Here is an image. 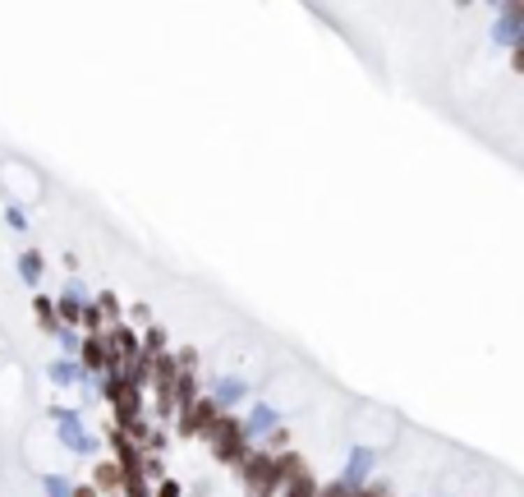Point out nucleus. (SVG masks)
Wrapping results in <instances>:
<instances>
[{
  "mask_svg": "<svg viewBox=\"0 0 524 497\" xmlns=\"http://www.w3.org/2000/svg\"><path fill=\"white\" fill-rule=\"evenodd\" d=\"M244 488H249V497L276 493V470H272L267 456H249V465H244Z\"/></svg>",
  "mask_w": 524,
  "mask_h": 497,
  "instance_id": "obj_1",
  "label": "nucleus"
},
{
  "mask_svg": "<svg viewBox=\"0 0 524 497\" xmlns=\"http://www.w3.org/2000/svg\"><path fill=\"white\" fill-rule=\"evenodd\" d=\"M110 401H115V410H120V424L138 419V391H133V382H115L110 387Z\"/></svg>",
  "mask_w": 524,
  "mask_h": 497,
  "instance_id": "obj_2",
  "label": "nucleus"
},
{
  "mask_svg": "<svg viewBox=\"0 0 524 497\" xmlns=\"http://www.w3.org/2000/svg\"><path fill=\"white\" fill-rule=\"evenodd\" d=\"M212 419H217V405H212V401H198V405H189V410H184V433L212 428Z\"/></svg>",
  "mask_w": 524,
  "mask_h": 497,
  "instance_id": "obj_3",
  "label": "nucleus"
},
{
  "mask_svg": "<svg viewBox=\"0 0 524 497\" xmlns=\"http://www.w3.org/2000/svg\"><path fill=\"white\" fill-rule=\"evenodd\" d=\"M83 359H87V368H106V350H101V345H97V341H87Z\"/></svg>",
  "mask_w": 524,
  "mask_h": 497,
  "instance_id": "obj_4",
  "label": "nucleus"
},
{
  "mask_svg": "<svg viewBox=\"0 0 524 497\" xmlns=\"http://www.w3.org/2000/svg\"><path fill=\"white\" fill-rule=\"evenodd\" d=\"M290 497H313V479H308V475L290 479Z\"/></svg>",
  "mask_w": 524,
  "mask_h": 497,
  "instance_id": "obj_5",
  "label": "nucleus"
},
{
  "mask_svg": "<svg viewBox=\"0 0 524 497\" xmlns=\"http://www.w3.org/2000/svg\"><path fill=\"white\" fill-rule=\"evenodd\" d=\"M97 484H101V488H115V484H120V470H115V465H101V470H97Z\"/></svg>",
  "mask_w": 524,
  "mask_h": 497,
  "instance_id": "obj_6",
  "label": "nucleus"
},
{
  "mask_svg": "<svg viewBox=\"0 0 524 497\" xmlns=\"http://www.w3.org/2000/svg\"><path fill=\"white\" fill-rule=\"evenodd\" d=\"M37 313H42V322H46V327L55 322V313H51V304H46V299H37Z\"/></svg>",
  "mask_w": 524,
  "mask_h": 497,
  "instance_id": "obj_7",
  "label": "nucleus"
},
{
  "mask_svg": "<svg viewBox=\"0 0 524 497\" xmlns=\"http://www.w3.org/2000/svg\"><path fill=\"white\" fill-rule=\"evenodd\" d=\"M322 497H345V493H340V488H327V493H322Z\"/></svg>",
  "mask_w": 524,
  "mask_h": 497,
  "instance_id": "obj_8",
  "label": "nucleus"
},
{
  "mask_svg": "<svg viewBox=\"0 0 524 497\" xmlns=\"http://www.w3.org/2000/svg\"><path fill=\"white\" fill-rule=\"evenodd\" d=\"M363 497H382V488H368V493H363Z\"/></svg>",
  "mask_w": 524,
  "mask_h": 497,
  "instance_id": "obj_9",
  "label": "nucleus"
}]
</instances>
